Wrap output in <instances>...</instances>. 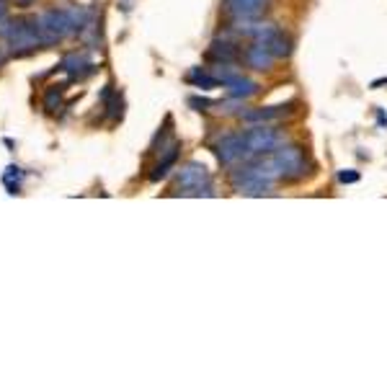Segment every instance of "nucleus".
Wrapping results in <instances>:
<instances>
[{
	"label": "nucleus",
	"mask_w": 387,
	"mask_h": 387,
	"mask_svg": "<svg viewBox=\"0 0 387 387\" xmlns=\"http://www.w3.org/2000/svg\"><path fill=\"white\" fill-rule=\"evenodd\" d=\"M243 148H246V160L254 157L268 155L271 150H276L284 142L282 132L271 124H251L248 129H243Z\"/></svg>",
	"instance_id": "f257e3e1"
},
{
	"label": "nucleus",
	"mask_w": 387,
	"mask_h": 387,
	"mask_svg": "<svg viewBox=\"0 0 387 387\" xmlns=\"http://www.w3.org/2000/svg\"><path fill=\"white\" fill-rule=\"evenodd\" d=\"M176 186H179V194H184V196H215L207 165L199 163V160H191L184 168H179Z\"/></svg>",
	"instance_id": "f03ea898"
},
{
	"label": "nucleus",
	"mask_w": 387,
	"mask_h": 387,
	"mask_svg": "<svg viewBox=\"0 0 387 387\" xmlns=\"http://www.w3.org/2000/svg\"><path fill=\"white\" fill-rule=\"evenodd\" d=\"M39 23V34H42V44H54L65 39L67 34H73V26H70V18H67L65 11H47L37 18Z\"/></svg>",
	"instance_id": "7ed1b4c3"
},
{
	"label": "nucleus",
	"mask_w": 387,
	"mask_h": 387,
	"mask_svg": "<svg viewBox=\"0 0 387 387\" xmlns=\"http://www.w3.org/2000/svg\"><path fill=\"white\" fill-rule=\"evenodd\" d=\"M215 153H217V157H220V163H222L225 168H235V165L246 163L243 134H240V132L222 134V137L215 142Z\"/></svg>",
	"instance_id": "20e7f679"
},
{
	"label": "nucleus",
	"mask_w": 387,
	"mask_h": 387,
	"mask_svg": "<svg viewBox=\"0 0 387 387\" xmlns=\"http://www.w3.org/2000/svg\"><path fill=\"white\" fill-rule=\"evenodd\" d=\"M222 8L232 21H248V18H261L266 13L268 0H225Z\"/></svg>",
	"instance_id": "39448f33"
},
{
	"label": "nucleus",
	"mask_w": 387,
	"mask_h": 387,
	"mask_svg": "<svg viewBox=\"0 0 387 387\" xmlns=\"http://www.w3.org/2000/svg\"><path fill=\"white\" fill-rule=\"evenodd\" d=\"M292 112V104H279V106H258V109H251V112H243L240 119L246 124H271V121H279L282 117Z\"/></svg>",
	"instance_id": "423d86ee"
},
{
	"label": "nucleus",
	"mask_w": 387,
	"mask_h": 387,
	"mask_svg": "<svg viewBox=\"0 0 387 387\" xmlns=\"http://www.w3.org/2000/svg\"><path fill=\"white\" fill-rule=\"evenodd\" d=\"M240 57H243V62H246L251 70H261V73H263V70H271V67H274V60H276L274 54L268 52V49L261 44V42L248 44L246 49L240 52Z\"/></svg>",
	"instance_id": "0eeeda50"
},
{
	"label": "nucleus",
	"mask_w": 387,
	"mask_h": 387,
	"mask_svg": "<svg viewBox=\"0 0 387 387\" xmlns=\"http://www.w3.org/2000/svg\"><path fill=\"white\" fill-rule=\"evenodd\" d=\"M179 155H181V142H179V140H173L171 145H168V150H165L163 155H160V160L155 163L153 173H150V181H160V179H165V176L171 173L173 165H176Z\"/></svg>",
	"instance_id": "6e6552de"
},
{
	"label": "nucleus",
	"mask_w": 387,
	"mask_h": 387,
	"mask_svg": "<svg viewBox=\"0 0 387 387\" xmlns=\"http://www.w3.org/2000/svg\"><path fill=\"white\" fill-rule=\"evenodd\" d=\"M261 44L266 47V49L274 54L276 60H279V57H290V54H292V39L287 37V34H284L279 26H276V29L271 31V34H268V37L263 39Z\"/></svg>",
	"instance_id": "1a4fd4ad"
},
{
	"label": "nucleus",
	"mask_w": 387,
	"mask_h": 387,
	"mask_svg": "<svg viewBox=\"0 0 387 387\" xmlns=\"http://www.w3.org/2000/svg\"><path fill=\"white\" fill-rule=\"evenodd\" d=\"M238 47L235 44H230V42H215V44L209 47V52H207V57L209 60H215L217 65H235V60H238Z\"/></svg>",
	"instance_id": "9d476101"
},
{
	"label": "nucleus",
	"mask_w": 387,
	"mask_h": 387,
	"mask_svg": "<svg viewBox=\"0 0 387 387\" xmlns=\"http://www.w3.org/2000/svg\"><path fill=\"white\" fill-rule=\"evenodd\" d=\"M225 88H227V96L230 98H235V101H246V98H251V96L258 93V83L240 75L238 81H232L230 85H225Z\"/></svg>",
	"instance_id": "9b49d317"
},
{
	"label": "nucleus",
	"mask_w": 387,
	"mask_h": 387,
	"mask_svg": "<svg viewBox=\"0 0 387 387\" xmlns=\"http://www.w3.org/2000/svg\"><path fill=\"white\" fill-rule=\"evenodd\" d=\"M186 81L191 83V85H196V88H204V90L217 88V85H220V81L215 78V73L209 75V73H204L201 67H194L191 73L186 75Z\"/></svg>",
	"instance_id": "f8f14e48"
},
{
	"label": "nucleus",
	"mask_w": 387,
	"mask_h": 387,
	"mask_svg": "<svg viewBox=\"0 0 387 387\" xmlns=\"http://www.w3.org/2000/svg\"><path fill=\"white\" fill-rule=\"evenodd\" d=\"M189 106H194L196 112H209V109H212V106H217V104H215V101H212V98L191 96V98H189Z\"/></svg>",
	"instance_id": "ddd939ff"
},
{
	"label": "nucleus",
	"mask_w": 387,
	"mask_h": 387,
	"mask_svg": "<svg viewBox=\"0 0 387 387\" xmlns=\"http://www.w3.org/2000/svg\"><path fill=\"white\" fill-rule=\"evenodd\" d=\"M44 106L49 109V112H54V109L60 106V90H49L44 98Z\"/></svg>",
	"instance_id": "4468645a"
},
{
	"label": "nucleus",
	"mask_w": 387,
	"mask_h": 387,
	"mask_svg": "<svg viewBox=\"0 0 387 387\" xmlns=\"http://www.w3.org/2000/svg\"><path fill=\"white\" fill-rule=\"evenodd\" d=\"M338 181H341V184H357L359 173L357 171H341L338 173Z\"/></svg>",
	"instance_id": "2eb2a0df"
},
{
	"label": "nucleus",
	"mask_w": 387,
	"mask_h": 387,
	"mask_svg": "<svg viewBox=\"0 0 387 387\" xmlns=\"http://www.w3.org/2000/svg\"><path fill=\"white\" fill-rule=\"evenodd\" d=\"M6 16H8V8H6V3L0 0V21H6Z\"/></svg>",
	"instance_id": "dca6fc26"
},
{
	"label": "nucleus",
	"mask_w": 387,
	"mask_h": 387,
	"mask_svg": "<svg viewBox=\"0 0 387 387\" xmlns=\"http://www.w3.org/2000/svg\"><path fill=\"white\" fill-rule=\"evenodd\" d=\"M16 3H18V6H21V8H26V6H31V0H16Z\"/></svg>",
	"instance_id": "f3484780"
}]
</instances>
